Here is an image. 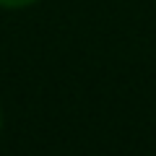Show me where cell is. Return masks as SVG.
I'll return each mask as SVG.
<instances>
[{"label": "cell", "mask_w": 156, "mask_h": 156, "mask_svg": "<svg viewBox=\"0 0 156 156\" xmlns=\"http://www.w3.org/2000/svg\"><path fill=\"white\" fill-rule=\"evenodd\" d=\"M34 0H0V5L5 8H23V5H31Z\"/></svg>", "instance_id": "6da1fadb"}]
</instances>
